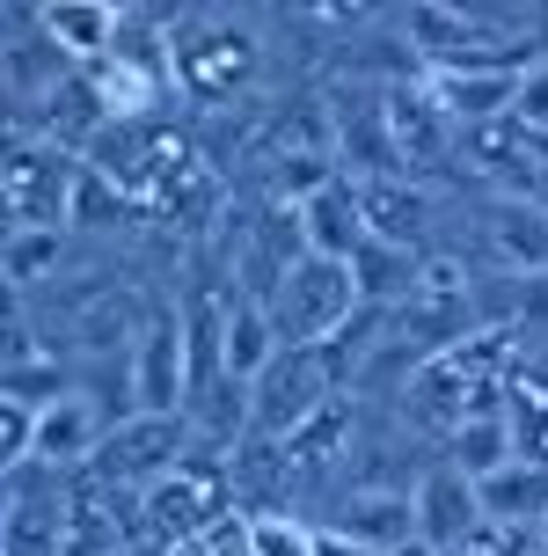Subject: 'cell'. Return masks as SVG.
<instances>
[{
  "label": "cell",
  "instance_id": "obj_4",
  "mask_svg": "<svg viewBox=\"0 0 548 556\" xmlns=\"http://www.w3.org/2000/svg\"><path fill=\"white\" fill-rule=\"evenodd\" d=\"M264 307H271V323H278L285 344H336V337L366 315V293H358V271L344 256H307Z\"/></svg>",
  "mask_w": 548,
  "mask_h": 556
},
{
  "label": "cell",
  "instance_id": "obj_18",
  "mask_svg": "<svg viewBox=\"0 0 548 556\" xmlns=\"http://www.w3.org/2000/svg\"><path fill=\"white\" fill-rule=\"evenodd\" d=\"M242 556H322V528L301 513H256L242 520Z\"/></svg>",
  "mask_w": 548,
  "mask_h": 556
},
{
  "label": "cell",
  "instance_id": "obj_2",
  "mask_svg": "<svg viewBox=\"0 0 548 556\" xmlns=\"http://www.w3.org/2000/svg\"><path fill=\"white\" fill-rule=\"evenodd\" d=\"M81 154L66 147H44V139H15L8 132V176H0V198H8V235H52L66 227L74 235V191H81Z\"/></svg>",
  "mask_w": 548,
  "mask_h": 556
},
{
  "label": "cell",
  "instance_id": "obj_8",
  "mask_svg": "<svg viewBox=\"0 0 548 556\" xmlns=\"http://www.w3.org/2000/svg\"><path fill=\"white\" fill-rule=\"evenodd\" d=\"M410 505H417V534H424L432 549H468L475 534L490 528V520H483V483H475V476H461L446 454L417 469Z\"/></svg>",
  "mask_w": 548,
  "mask_h": 556
},
{
  "label": "cell",
  "instance_id": "obj_19",
  "mask_svg": "<svg viewBox=\"0 0 548 556\" xmlns=\"http://www.w3.org/2000/svg\"><path fill=\"white\" fill-rule=\"evenodd\" d=\"M526 125V132H541L548 139V59H534L526 66V81H520V111H512Z\"/></svg>",
  "mask_w": 548,
  "mask_h": 556
},
{
  "label": "cell",
  "instance_id": "obj_20",
  "mask_svg": "<svg viewBox=\"0 0 548 556\" xmlns=\"http://www.w3.org/2000/svg\"><path fill=\"white\" fill-rule=\"evenodd\" d=\"M387 556H446V549H432V542H424V534H410V542H403V549H387Z\"/></svg>",
  "mask_w": 548,
  "mask_h": 556
},
{
  "label": "cell",
  "instance_id": "obj_23",
  "mask_svg": "<svg viewBox=\"0 0 548 556\" xmlns=\"http://www.w3.org/2000/svg\"><path fill=\"white\" fill-rule=\"evenodd\" d=\"M446 556H468V549H446Z\"/></svg>",
  "mask_w": 548,
  "mask_h": 556
},
{
  "label": "cell",
  "instance_id": "obj_5",
  "mask_svg": "<svg viewBox=\"0 0 548 556\" xmlns=\"http://www.w3.org/2000/svg\"><path fill=\"white\" fill-rule=\"evenodd\" d=\"M191 315L162 293L132 330V403L146 417H191Z\"/></svg>",
  "mask_w": 548,
  "mask_h": 556
},
{
  "label": "cell",
  "instance_id": "obj_9",
  "mask_svg": "<svg viewBox=\"0 0 548 556\" xmlns=\"http://www.w3.org/2000/svg\"><path fill=\"white\" fill-rule=\"evenodd\" d=\"M358 191V220H366V242H387V250H432L438 205L417 176H352Z\"/></svg>",
  "mask_w": 548,
  "mask_h": 556
},
{
  "label": "cell",
  "instance_id": "obj_11",
  "mask_svg": "<svg viewBox=\"0 0 548 556\" xmlns=\"http://www.w3.org/2000/svg\"><path fill=\"white\" fill-rule=\"evenodd\" d=\"M110 410L95 403V395H66V403H52V410H37V462L29 469H52V476H66V469H88L95 454L110 446Z\"/></svg>",
  "mask_w": 548,
  "mask_h": 556
},
{
  "label": "cell",
  "instance_id": "obj_6",
  "mask_svg": "<svg viewBox=\"0 0 548 556\" xmlns=\"http://www.w3.org/2000/svg\"><path fill=\"white\" fill-rule=\"evenodd\" d=\"M197 454V425L191 417H125L117 432H110V446L95 454V469H103V483H125V491H146V483H162V476H176L183 462Z\"/></svg>",
  "mask_w": 548,
  "mask_h": 556
},
{
  "label": "cell",
  "instance_id": "obj_13",
  "mask_svg": "<svg viewBox=\"0 0 548 556\" xmlns=\"http://www.w3.org/2000/svg\"><path fill=\"white\" fill-rule=\"evenodd\" d=\"M29 15H37V29H44V37H52L81 74H88V66H103V59L117 52V29H125V15H117L110 0H37Z\"/></svg>",
  "mask_w": 548,
  "mask_h": 556
},
{
  "label": "cell",
  "instance_id": "obj_14",
  "mask_svg": "<svg viewBox=\"0 0 548 556\" xmlns=\"http://www.w3.org/2000/svg\"><path fill=\"white\" fill-rule=\"evenodd\" d=\"M285 352V337H278V323H271V307L264 301H242V293H227V323H219V374L227 381H256L264 366Z\"/></svg>",
  "mask_w": 548,
  "mask_h": 556
},
{
  "label": "cell",
  "instance_id": "obj_15",
  "mask_svg": "<svg viewBox=\"0 0 548 556\" xmlns=\"http://www.w3.org/2000/svg\"><path fill=\"white\" fill-rule=\"evenodd\" d=\"M301 227H307V250H315V256H344V264H352V256L366 250V220H358L352 176H336L329 191L307 198V205H301Z\"/></svg>",
  "mask_w": 548,
  "mask_h": 556
},
{
  "label": "cell",
  "instance_id": "obj_7",
  "mask_svg": "<svg viewBox=\"0 0 548 556\" xmlns=\"http://www.w3.org/2000/svg\"><path fill=\"white\" fill-rule=\"evenodd\" d=\"M438 96V111L454 117V132H483V125H505V117L520 111V81L526 66H512V59H483V66H432L424 74Z\"/></svg>",
  "mask_w": 548,
  "mask_h": 556
},
{
  "label": "cell",
  "instance_id": "obj_3",
  "mask_svg": "<svg viewBox=\"0 0 548 556\" xmlns=\"http://www.w3.org/2000/svg\"><path fill=\"white\" fill-rule=\"evenodd\" d=\"M336 395H352V389L336 381V366H329L322 344H285V352L248 381V432L285 446L307 417L322 410V403H336Z\"/></svg>",
  "mask_w": 548,
  "mask_h": 556
},
{
  "label": "cell",
  "instance_id": "obj_1",
  "mask_svg": "<svg viewBox=\"0 0 548 556\" xmlns=\"http://www.w3.org/2000/svg\"><path fill=\"white\" fill-rule=\"evenodd\" d=\"M168 37H176V81H183V103L197 111H219V103H242L248 88L264 81V23H242L227 8H191V15H168Z\"/></svg>",
  "mask_w": 548,
  "mask_h": 556
},
{
  "label": "cell",
  "instance_id": "obj_10",
  "mask_svg": "<svg viewBox=\"0 0 548 556\" xmlns=\"http://www.w3.org/2000/svg\"><path fill=\"white\" fill-rule=\"evenodd\" d=\"M483 220V250L497 271L512 278H548V198H483L475 205Z\"/></svg>",
  "mask_w": 548,
  "mask_h": 556
},
{
  "label": "cell",
  "instance_id": "obj_22",
  "mask_svg": "<svg viewBox=\"0 0 548 556\" xmlns=\"http://www.w3.org/2000/svg\"><path fill=\"white\" fill-rule=\"evenodd\" d=\"M541 549H548V520H541Z\"/></svg>",
  "mask_w": 548,
  "mask_h": 556
},
{
  "label": "cell",
  "instance_id": "obj_16",
  "mask_svg": "<svg viewBox=\"0 0 548 556\" xmlns=\"http://www.w3.org/2000/svg\"><path fill=\"white\" fill-rule=\"evenodd\" d=\"M483 520L541 534V520H548V469L541 462H512V469L483 476Z\"/></svg>",
  "mask_w": 548,
  "mask_h": 556
},
{
  "label": "cell",
  "instance_id": "obj_21",
  "mask_svg": "<svg viewBox=\"0 0 548 556\" xmlns=\"http://www.w3.org/2000/svg\"><path fill=\"white\" fill-rule=\"evenodd\" d=\"M103 556H132V549H103Z\"/></svg>",
  "mask_w": 548,
  "mask_h": 556
},
{
  "label": "cell",
  "instance_id": "obj_17",
  "mask_svg": "<svg viewBox=\"0 0 548 556\" xmlns=\"http://www.w3.org/2000/svg\"><path fill=\"white\" fill-rule=\"evenodd\" d=\"M446 462H454L461 476H475V483H483V476H497V469H512V462H520V446H512V425H505V410L468 417L461 432L446 440Z\"/></svg>",
  "mask_w": 548,
  "mask_h": 556
},
{
  "label": "cell",
  "instance_id": "obj_12",
  "mask_svg": "<svg viewBox=\"0 0 548 556\" xmlns=\"http://www.w3.org/2000/svg\"><path fill=\"white\" fill-rule=\"evenodd\" d=\"M315 528L344 534L366 556H387L417 534V505H410V491H344V498H329V513Z\"/></svg>",
  "mask_w": 548,
  "mask_h": 556
}]
</instances>
